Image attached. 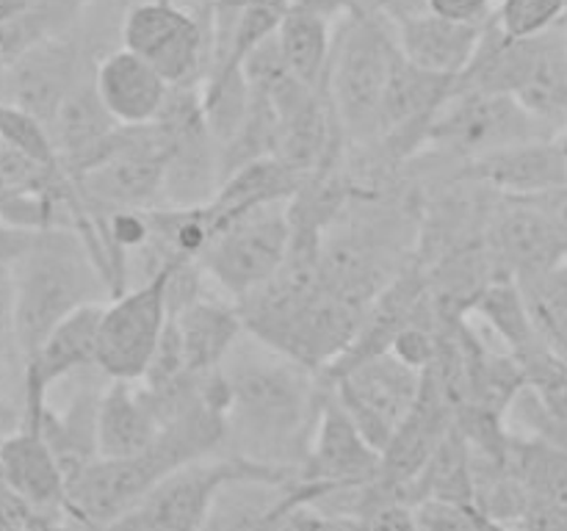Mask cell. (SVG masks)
Listing matches in <instances>:
<instances>
[{
    "mask_svg": "<svg viewBox=\"0 0 567 531\" xmlns=\"http://www.w3.org/2000/svg\"><path fill=\"white\" fill-rule=\"evenodd\" d=\"M426 498L474 507V479H471V446L457 424L446 431L424 468L408 487L410 507Z\"/></svg>",
    "mask_w": 567,
    "mask_h": 531,
    "instance_id": "obj_26",
    "label": "cell"
},
{
    "mask_svg": "<svg viewBox=\"0 0 567 531\" xmlns=\"http://www.w3.org/2000/svg\"><path fill=\"white\" fill-rule=\"evenodd\" d=\"M169 326L181 348L183 368L192 376L214 374L244 335L236 302H225L210 293H203L177 313H169Z\"/></svg>",
    "mask_w": 567,
    "mask_h": 531,
    "instance_id": "obj_18",
    "label": "cell"
},
{
    "mask_svg": "<svg viewBox=\"0 0 567 531\" xmlns=\"http://www.w3.org/2000/svg\"><path fill=\"white\" fill-rule=\"evenodd\" d=\"M515 282L540 337L567 363V258Z\"/></svg>",
    "mask_w": 567,
    "mask_h": 531,
    "instance_id": "obj_29",
    "label": "cell"
},
{
    "mask_svg": "<svg viewBox=\"0 0 567 531\" xmlns=\"http://www.w3.org/2000/svg\"><path fill=\"white\" fill-rule=\"evenodd\" d=\"M297 479V470L214 451L192 459L158 481L105 531H199L216 492L233 479Z\"/></svg>",
    "mask_w": 567,
    "mask_h": 531,
    "instance_id": "obj_5",
    "label": "cell"
},
{
    "mask_svg": "<svg viewBox=\"0 0 567 531\" xmlns=\"http://www.w3.org/2000/svg\"><path fill=\"white\" fill-rule=\"evenodd\" d=\"M377 470H380V451L360 435L358 426L324 385L319 420L299 468V479L321 487L327 496V492L369 485L374 481Z\"/></svg>",
    "mask_w": 567,
    "mask_h": 531,
    "instance_id": "obj_15",
    "label": "cell"
},
{
    "mask_svg": "<svg viewBox=\"0 0 567 531\" xmlns=\"http://www.w3.org/2000/svg\"><path fill=\"white\" fill-rule=\"evenodd\" d=\"M391 31L396 50L410 64L435 75L460 77L474 55L482 25L443 20L421 6L419 11L393 22Z\"/></svg>",
    "mask_w": 567,
    "mask_h": 531,
    "instance_id": "obj_21",
    "label": "cell"
},
{
    "mask_svg": "<svg viewBox=\"0 0 567 531\" xmlns=\"http://www.w3.org/2000/svg\"><path fill=\"white\" fill-rule=\"evenodd\" d=\"M421 376H424V371L410 368L396 354L382 352L377 357L352 365V368L332 376V379L321 382L330 387L336 402L352 418L360 435L377 451H382L391 431L413 407L415 396H419Z\"/></svg>",
    "mask_w": 567,
    "mask_h": 531,
    "instance_id": "obj_13",
    "label": "cell"
},
{
    "mask_svg": "<svg viewBox=\"0 0 567 531\" xmlns=\"http://www.w3.org/2000/svg\"><path fill=\"white\" fill-rule=\"evenodd\" d=\"M299 186H302V177L293 175L277 158H260L230 171L221 180L216 197L205 205L210 225H214V236L225 225L264 208V205L288 202L299 191Z\"/></svg>",
    "mask_w": 567,
    "mask_h": 531,
    "instance_id": "obj_23",
    "label": "cell"
},
{
    "mask_svg": "<svg viewBox=\"0 0 567 531\" xmlns=\"http://www.w3.org/2000/svg\"><path fill=\"white\" fill-rule=\"evenodd\" d=\"M0 144L39 164H59L48 125L33 114L0 100Z\"/></svg>",
    "mask_w": 567,
    "mask_h": 531,
    "instance_id": "obj_31",
    "label": "cell"
},
{
    "mask_svg": "<svg viewBox=\"0 0 567 531\" xmlns=\"http://www.w3.org/2000/svg\"><path fill=\"white\" fill-rule=\"evenodd\" d=\"M166 142L158 125H120L97 158L75 175L83 202L94 210L161 205Z\"/></svg>",
    "mask_w": 567,
    "mask_h": 531,
    "instance_id": "obj_9",
    "label": "cell"
},
{
    "mask_svg": "<svg viewBox=\"0 0 567 531\" xmlns=\"http://www.w3.org/2000/svg\"><path fill=\"white\" fill-rule=\"evenodd\" d=\"M103 531H105V529H103Z\"/></svg>",
    "mask_w": 567,
    "mask_h": 531,
    "instance_id": "obj_44",
    "label": "cell"
},
{
    "mask_svg": "<svg viewBox=\"0 0 567 531\" xmlns=\"http://www.w3.org/2000/svg\"><path fill=\"white\" fill-rule=\"evenodd\" d=\"M413 520L419 531H476L474 507H457L435 498L413 503Z\"/></svg>",
    "mask_w": 567,
    "mask_h": 531,
    "instance_id": "obj_33",
    "label": "cell"
},
{
    "mask_svg": "<svg viewBox=\"0 0 567 531\" xmlns=\"http://www.w3.org/2000/svg\"><path fill=\"white\" fill-rule=\"evenodd\" d=\"M557 194L496 199L485 225V247L498 277L520 280L567 258V232L557 214Z\"/></svg>",
    "mask_w": 567,
    "mask_h": 531,
    "instance_id": "obj_12",
    "label": "cell"
},
{
    "mask_svg": "<svg viewBox=\"0 0 567 531\" xmlns=\"http://www.w3.org/2000/svg\"><path fill=\"white\" fill-rule=\"evenodd\" d=\"M432 14L463 25H485L496 11V0H424Z\"/></svg>",
    "mask_w": 567,
    "mask_h": 531,
    "instance_id": "obj_34",
    "label": "cell"
},
{
    "mask_svg": "<svg viewBox=\"0 0 567 531\" xmlns=\"http://www.w3.org/2000/svg\"><path fill=\"white\" fill-rule=\"evenodd\" d=\"M291 6L305 11H313V14L324 17V20L338 22L341 17L352 14L354 9H360L358 0H291Z\"/></svg>",
    "mask_w": 567,
    "mask_h": 531,
    "instance_id": "obj_39",
    "label": "cell"
},
{
    "mask_svg": "<svg viewBox=\"0 0 567 531\" xmlns=\"http://www.w3.org/2000/svg\"><path fill=\"white\" fill-rule=\"evenodd\" d=\"M396 42L382 17L354 9L332 31L324 94L352 147H369L380 138L382 100L391 77Z\"/></svg>",
    "mask_w": 567,
    "mask_h": 531,
    "instance_id": "obj_4",
    "label": "cell"
},
{
    "mask_svg": "<svg viewBox=\"0 0 567 531\" xmlns=\"http://www.w3.org/2000/svg\"><path fill=\"white\" fill-rule=\"evenodd\" d=\"M540 138H557V133L535 119L513 94L463 88L454 83L452 94L437 105L426 125L421 149L446 155L454 164H468L482 155Z\"/></svg>",
    "mask_w": 567,
    "mask_h": 531,
    "instance_id": "obj_6",
    "label": "cell"
},
{
    "mask_svg": "<svg viewBox=\"0 0 567 531\" xmlns=\"http://www.w3.org/2000/svg\"><path fill=\"white\" fill-rule=\"evenodd\" d=\"M100 59L89 50L86 37L78 31V20L64 31L42 39L11 66L0 72V100L20 105L22 111L42 119L50 131L55 108L83 75L94 70Z\"/></svg>",
    "mask_w": 567,
    "mask_h": 531,
    "instance_id": "obj_14",
    "label": "cell"
},
{
    "mask_svg": "<svg viewBox=\"0 0 567 531\" xmlns=\"http://www.w3.org/2000/svg\"><path fill=\"white\" fill-rule=\"evenodd\" d=\"M219 371L227 387L221 451L299 473L319 420L321 376L247 330Z\"/></svg>",
    "mask_w": 567,
    "mask_h": 531,
    "instance_id": "obj_1",
    "label": "cell"
},
{
    "mask_svg": "<svg viewBox=\"0 0 567 531\" xmlns=\"http://www.w3.org/2000/svg\"><path fill=\"white\" fill-rule=\"evenodd\" d=\"M155 125L166 142L161 205L169 208L208 205L221 186V153L219 142L205 122L199 83L169 86Z\"/></svg>",
    "mask_w": 567,
    "mask_h": 531,
    "instance_id": "obj_7",
    "label": "cell"
},
{
    "mask_svg": "<svg viewBox=\"0 0 567 531\" xmlns=\"http://www.w3.org/2000/svg\"><path fill=\"white\" fill-rule=\"evenodd\" d=\"M358 520H363L371 531H419L413 520V507L399 501L380 503V507L369 509V512Z\"/></svg>",
    "mask_w": 567,
    "mask_h": 531,
    "instance_id": "obj_35",
    "label": "cell"
},
{
    "mask_svg": "<svg viewBox=\"0 0 567 531\" xmlns=\"http://www.w3.org/2000/svg\"><path fill=\"white\" fill-rule=\"evenodd\" d=\"M507 468L524 487L529 501L567 503V448L548 437L518 435L507 437Z\"/></svg>",
    "mask_w": 567,
    "mask_h": 531,
    "instance_id": "obj_24",
    "label": "cell"
},
{
    "mask_svg": "<svg viewBox=\"0 0 567 531\" xmlns=\"http://www.w3.org/2000/svg\"><path fill=\"white\" fill-rule=\"evenodd\" d=\"M94 88L116 125H153L169 94V83L144 59L120 48L105 53L94 66Z\"/></svg>",
    "mask_w": 567,
    "mask_h": 531,
    "instance_id": "obj_19",
    "label": "cell"
},
{
    "mask_svg": "<svg viewBox=\"0 0 567 531\" xmlns=\"http://www.w3.org/2000/svg\"><path fill=\"white\" fill-rule=\"evenodd\" d=\"M567 14V0H502L493 20L507 37H535Z\"/></svg>",
    "mask_w": 567,
    "mask_h": 531,
    "instance_id": "obj_32",
    "label": "cell"
},
{
    "mask_svg": "<svg viewBox=\"0 0 567 531\" xmlns=\"http://www.w3.org/2000/svg\"><path fill=\"white\" fill-rule=\"evenodd\" d=\"M122 48L147 61L169 86L203 83L210 61V11H188L175 0H144L122 20Z\"/></svg>",
    "mask_w": 567,
    "mask_h": 531,
    "instance_id": "obj_10",
    "label": "cell"
},
{
    "mask_svg": "<svg viewBox=\"0 0 567 531\" xmlns=\"http://www.w3.org/2000/svg\"><path fill=\"white\" fill-rule=\"evenodd\" d=\"M17 299V332L25 360L64 319L89 304L111 299L109 282L75 230L53 227L11 263Z\"/></svg>",
    "mask_w": 567,
    "mask_h": 531,
    "instance_id": "obj_3",
    "label": "cell"
},
{
    "mask_svg": "<svg viewBox=\"0 0 567 531\" xmlns=\"http://www.w3.org/2000/svg\"><path fill=\"white\" fill-rule=\"evenodd\" d=\"M460 177L480 183L498 197L535 199L567 188V160L557 138L515 144L457 166Z\"/></svg>",
    "mask_w": 567,
    "mask_h": 531,
    "instance_id": "obj_16",
    "label": "cell"
},
{
    "mask_svg": "<svg viewBox=\"0 0 567 531\" xmlns=\"http://www.w3.org/2000/svg\"><path fill=\"white\" fill-rule=\"evenodd\" d=\"M293 479H233L216 492L199 531H255L288 496Z\"/></svg>",
    "mask_w": 567,
    "mask_h": 531,
    "instance_id": "obj_27",
    "label": "cell"
},
{
    "mask_svg": "<svg viewBox=\"0 0 567 531\" xmlns=\"http://www.w3.org/2000/svg\"><path fill=\"white\" fill-rule=\"evenodd\" d=\"M474 523H476V531H524L515 523H502V520L485 518V514H480L476 509H474Z\"/></svg>",
    "mask_w": 567,
    "mask_h": 531,
    "instance_id": "obj_41",
    "label": "cell"
},
{
    "mask_svg": "<svg viewBox=\"0 0 567 531\" xmlns=\"http://www.w3.org/2000/svg\"><path fill=\"white\" fill-rule=\"evenodd\" d=\"M89 0H33L20 14L0 22V72L42 39L64 31L81 17Z\"/></svg>",
    "mask_w": 567,
    "mask_h": 531,
    "instance_id": "obj_28",
    "label": "cell"
},
{
    "mask_svg": "<svg viewBox=\"0 0 567 531\" xmlns=\"http://www.w3.org/2000/svg\"><path fill=\"white\" fill-rule=\"evenodd\" d=\"M39 232L42 230H28V227H17L0 219V266L17 263L37 243Z\"/></svg>",
    "mask_w": 567,
    "mask_h": 531,
    "instance_id": "obj_37",
    "label": "cell"
},
{
    "mask_svg": "<svg viewBox=\"0 0 567 531\" xmlns=\"http://www.w3.org/2000/svg\"><path fill=\"white\" fill-rule=\"evenodd\" d=\"M275 39L291 75L297 81H302L305 86L316 88V92H324L327 61H330L332 44V22L313 14V11L288 6L280 25H277Z\"/></svg>",
    "mask_w": 567,
    "mask_h": 531,
    "instance_id": "obj_25",
    "label": "cell"
},
{
    "mask_svg": "<svg viewBox=\"0 0 567 531\" xmlns=\"http://www.w3.org/2000/svg\"><path fill=\"white\" fill-rule=\"evenodd\" d=\"M33 0H0V22L9 20V17L20 14L22 9H28Z\"/></svg>",
    "mask_w": 567,
    "mask_h": 531,
    "instance_id": "obj_42",
    "label": "cell"
},
{
    "mask_svg": "<svg viewBox=\"0 0 567 531\" xmlns=\"http://www.w3.org/2000/svg\"><path fill=\"white\" fill-rule=\"evenodd\" d=\"M28 360L17 332V299L11 266H0V393L22 409Z\"/></svg>",
    "mask_w": 567,
    "mask_h": 531,
    "instance_id": "obj_30",
    "label": "cell"
},
{
    "mask_svg": "<svg viewBox=\"0 0 567 531\" xmlns=\"http://www.w3.org/2000/svg\"><path fill=\"white\" fill-rule=\"evenodd\" d=\"M518 525L524 531H567V503L529 501Z\"/></svg>",
    "mask_w": 567,
    "mask_h": 531,
    "instance_id": "obj_36",
    "label": "cell"
},
{
    "mask_svg": "<svg viewBox=\"0 0 567 531\" xmlns=\"http://www.w3.org/2000/svg\"><path fill=\"white\" fill-rule=\"evenodd\" d=\"M288 202L264 205V208L230 221L210 238L205 252L199 254L205 277L219 285V291L230 302L247 299L280 269L288 241H291Z\"/></svg>",
    "mask_w": 567,
    "mask_h": 531,
    "instance_id": "obj_8",
    "label": "cell"
},
{
    "mask_svg": "<svg viewBox=\"0 0 567 531\" xmlns=\"http://www.w3.org/2000/svg\"><path fill=\"white\" fill-rule=\"evenodd\" d=\"M97 66V64H94ZM114 116L105 111L97 88H94V70L83 75L75 86L70 88L61 105L50 119V138H53L59 164L70 177L81 175L100 149L105 147L116 131Z\"/></svg>",
    "mask_w": 567,
    "mask_h": 531,
    "instance_id": "obj_20",
    "label": "cell"
},
{
    "mask_svg": "<svg viewBox=\"0 0 567 531\" xmlns=\"http://www.w3.org/2000/svg\"><path fill=\"white\" fill-rule=\"evenodd\" d=\"M161 429L164 420L138 382H105L97 407V457H131L147 448Z\"/></svg>",
    "mask_w": 567,
    "mask_h": 531,
    "instance_id": "obj_22",
    "label": "cell"
},
{
    "mask_svg": "<svg viewBox=\"0 0 567 531\" xmlns=\"http://www.w3.org/2000/svg\"><path fill=\"white\" fill-rule=\"evenodd\" d=\"M3 437H6V435H0V448H3Z\"/></svg>",
    "mask_w": 567,
    "mask_h": 531,
    "instance_id": "obj_43",
    "label": "cell"
},
{
    "mask_svg": "<svg viewBox=\"0 0 567 531\" xmlns=\"http://www.w3.org/2000/svg\"><path fill=\"white\" fill-rule=\"evenodd\" d=\"M0 485L9 487L31 512H64L66 479L33 424H20L3 437Z\"/></svg>",
    "mask_w": 567,
    "mask_h": 531,
    "instance_id": "obj_17",
    "label": "cell"
},
{
    "mask_svg": "<svg viewBox=\"0 0 567 531\" xmlns=\"http://www.w3.org/2000/svg\"><path fill=\"white\" fill-rule=\"evenodd\" d=\"M22 531H83L64 512H28Z\"/></svg>",
    "mask_w": 567,
    "mask_h": 531,
    "instance_id": "obj_40",
    "label": "cell"
},
{
    "mask_svg": "<svg viewBox=\"0 0 567 531\" xmlns=\"http://www.w3.org/2000/svg\"><path fill=\"white\" fill-rule=\"evenodd\" d=\"M31 509L14 496L6 485H0V531H22Z\"/></svg>",
    "mask_w": 567,
    "mask_h": 531,
    "instance_id": "obj_38",
    "label": "cell"
},
{
    "mask_svg": "<svg viewBox=\"0 0 567 531\" xmlns=\"http://www.w3.org/2000/svg\"><path fill=\"white\" fill-rule=\"evenodd\" d=\"M175 266L172 263L150 282L125 288L103 304L97 326V368L109 379L138 382L147 371L169 321L166 280Z\"/></svg>",
    "mask_w": 567,
    "mask_h": 531,
    "instance_id": "obj_11",
    "label": "cell"
},
{
    "mask_svg": "<svg viewBox=\"0 0 567 531\" xmlns=\"http://www.w3.org/2000/svg\"><path fill=\"white\" fill-rule=\"evenodd\" d=\"M221 440H225L221 409L205 398L199 385L197 402L164 424L147 448L131 457H97L72 479H66L64 514L83 531L109 529L172 470L205 454L221 451Z\"/></svg>",
    "mask_w": 567,
    "mask_h": 531,
    "instance_id": "obj_2",
    "label": "cell"
}]
</instances>
